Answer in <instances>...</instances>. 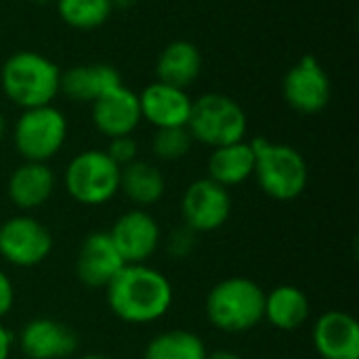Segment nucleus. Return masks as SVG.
Returning a JSON list of instances; mask_svg holds the SVG:
<instances>
[{
  "instance_id": "16",
  "label": "nucleus",
  "mask_w": 359,
  "mask_h": 359,
  "mask_svg": "<svg viewBox=\"0 0 359 359\" xmlns=\"http://www.w3.org/2000/svg\"><path fill=\"white\" fill-rule=\"evenodd\" d=\"M311 334L322 359H359V324L351 313L337 309L322 313Z\"/></svg>"
},
{
  "instance_id": "22",
  "label": "nucleus",
  "mask_w": 359,
  "mask_h": 359,
  "mask_svg": "<svg viewBox=\"0 0 359 359\" xmlns=\"http://www.w3.org/2000/svg\"><path fill=\"white\" fill-rule=\"evenodd\" d=\"M120 191L137 206H151L162 200L166 181L156 164L135 160L120 168Z\"/></svg>"
},
{
  "instance_id": "29",
  "label": "nucleus",
  "mask_w": 359,
  "mask_h": 359,
  "mask_svg": "<svg viewBox=\"0 0 359 359\" xmlns=\"http://www.w3.org/2000/svg\"><path fill=\"white\" fill-rule=\"evenodd\" d=\"M11 349H13V334L0 322V359L11 358Z\"/></svg>"
},
{
  "instance_id": "21",
  "label": "nucleus",
  "mask_w": 359,
  "mask_h": 359,
  "mask_svg": "<svg viewBox=\"0 0 359 359\" xmlns=\"http://www.w3.org/2000/svg\"><path fill=\"white\" fill-rule=\"evenodd\" d=\"M208 179L225 189L242 185L255 175V149L250 141H238L215 147L208 158Z\"/></svg>"
},
{
  "instance_id": "19",
  "label": "nucleus",
  "mask_w": 359,
  "mask_h": 359,
  "mask_svg": "<svg viewBox=\"0 0 359 359\" xmlns=\"http://www.w3.org/2000/svg\"><path fill=\"white\" fill-rule=\"evenodd\" d=\"M202 72V53L189 40H172L168 42L156 61V76L158 82L189 88Z\"/></svg>"
},
{
  "instance_id": "10",
  "label": "nucleus",
  "mask_w": 359,
  "mask_h": 359,
  "mask_svg": "<svg viewBox=\"0 0 359 359\" xmlns=\"http://www.w3.org/2000/svg\"><path fill=\"white\" fill-rule=\"evenodd\" d=\"M231 215V196L229 191L206 179L194 181L181 198V217L183 225L196 233H210L221 229Z\"/></svg>"
},
{
  "instance_id": "5",
  "label": "nucleus",
  "mask_w": 359,
  "mask_h": 359,
  "mask_svg": "<svg viewBox=\"0 0 359 359\" xmlns=\"http://www.w3.org/2000/svg\"><path fill=\"white\" fill-rule=\"evenodd\" d=\"M187 130L194 141L215 149L244 141L248 116L236 99L221 93H206L194 99Z\"/></svg>"
},
{
  "instance_id": "1",
  "label": "nucleus",
  "mask_w": 359,
  "mask_h": 359,
  "mask_svg": "<svg viewBox=\"0 0 359 359\" xmlns=\"http://www.w3.org/2000/svg\"><path fill=\"white\" fill-rule=\"evenodd\" d=\"M107 305L126 324H151L162 320L172 307V284L147 263L124 265L105 286Z\"/></svg>"
},
{
  "instance_id": "11",
  "label": "nucleus",
  "mask_w": 359,
  "mask_h": 359,
  "mask_svg": "<svg viewBox=\"0 0 359 359\" xmlns=\"http://www.w3.org/2000/svg\"><path fill=\"white\" fill-rule=\"evenodd\" d=\"M109 238L126 265L147 263V259L158 250L160 225L149 212L135 208L118 217Z\"/></svg>"
},
{
  "instance_id": "17",
  "label": "nucleus",
  "mask_w": 359,
  "mask_h": 359,
  "mask_svg": "<svg viewBox=\"0 0 359 359\" xmlns=\"http://www.w3.org/2000/svg\"><path fill=\"white\" fill-rule=\"evenodd\" d=\"M122 86L120 72L109 63H86L74 65L61 72L59 93L76 103H93L101 95Z\"/></svg>"
},
{
  "instance_id": "33",
  "label": "nucleus",
  "mask_w": 359,
  "mask_h": 359,
  "mask_svg": "<svg viewBox=\"0 0 359 359\" xmlns=\"http://www.w3.org/2000/svg\"><path fill=\"white\" fill-rule=\"evenodd\" d=\"M4 133H6V118H4L2 111H0V139L4 137Z\"/></svg>"
},
{
  "instance_id": "13",
  "label": "nucleus",
  "mask_w": 359,
  "mask_h": 359,
  "mask_svg": "<svg viewBox=\"0 0 359 359\" xmlns=\"http://www.w3.org/2000/svg\"><path fill=\"white\" fill-rule=\"evenodd\" d=\"M19 349L27 359H67L78 349V337L63 322L36 318L23 326Z\"/></svg>"
},
{
  "instance_id": "9",
  "label": "nucleus",
  "mask_w": 359,
  "mask_h": 359,
  "mask_svg": "<svg viewBox=\"0 0 359 359\" xmlns=\"http://www.w3.org/2000/svg\"><path fill=\"white\" fill-rule=\"evenodd\" d=\"M284 101L299 114L313 116L330 103L332 86L324 65L313 57H301L282 80Z\"/></svg>"
},
{
  "instance_id": "18",
  "label": "nucleus",
  "mask_w": 359,
  "mask_h": 359,
  "mask_svg": "<svg viewBox=\"0 0 359 359\" xmlns=\"http://www.w3.org/2000/svg\"><path fill=\"white\" fill-rule=\"evenodd\" d=\"M11 202L21 210H36L48 202L55 191V172L44 162H23L6 185Z\"/></svg>"
},
{
  "instance_id": "12",
  "label": "nucleus",
  "mask_w": 359,
  "mask_h": 359,
  "mask_svg": "<svg viewBox=\"0 0 359 359\" xmlns=\"http://www.w3.org/2000/svg\"><path fill=\"white\" fill-rule=\"evenodd\" d=\"M93 124L107 139L128 137L141 124L139 95L128 86H118L90 103Z\"/></svg>"
},
{
  "instance_id": "24",
  "label": "nucleus",
  "mask_w": 359,
  "mask_h": 359,
  "mask_svg": "<svg viewBox=\"0 0 359 359\" xmlns=\"http://www.w3.org/2000/svg\"><path fill=\"white\" fill-rule=\"evenodd\" d=\"M55 4L61 21L80 32L101 27L114 11L111 0H55Z\"/></svg>"
},
{
  "instance_id": "26",
  "label": "nucleus",
  "mask_w": 359,
  "mask_h": 359,
  "mask_svg": "<svg viewBox=\"0 0 359 359\" xmlns=\"http://www.w3.org/2000/svg\"><path fill=\"white\" fill-rule=\"evenodd\" d=\"M196 231H191L189 227L181 225L177 227L175 231H170L168 240H166V252L172 257V259H187L194 248H196Z\"/></svg>"
},
{
  "instance_id": "4",
  "label": "nucleus",
  "mask_w": 359,
  "mask_h": 359,
  "mask_svg": "<svg viewBox=\"0 0 359 359\" xmlns=\"http://www.w3.org/2000/svg\"><path fill=\"white\" fill-rule=\"evenodd\" d=\"M265 290L250 278L233 276L212 286L206 297L208 322L229 334H242L263 322Z\"/></svg>"
},
{
  "instance_id": "14",
  "label": "nucleus",
  "mask_w": 359,
  "mask_h": 359,
  "mask_svg": "<svg viewBox=\"0 0 359 359\" xmlns=\"http://www.w3.org/2000/svg\"><path fill=\"white\" fill-rule=\"evenodd\" d=\"M124 265L126 263L122 261L109 233L95 231L84 238L78 250L76 273L78 280L88 288H105Z\"/></svg>"
},
{
  "instance_id": "20",
  "label": "nucleus",
  "mask_w": 359,
  "mask_h": 359,
  "mask_svg": "<svg viewBox=\"0 0 359 359\" xmlns=\"http://www.w3.org/2000/svg\"><path fill=\"white\" fill-rule=\"evenodd\" d=\"M309 313H311L309 299L297 286L282 284V286H276L273 290L265 292L263 320H267L276 330L294 332L307 324Z\"/></svg>"
},
{
  "instance_id": "34",
  "label": "nucleus",
  "mask_w": 359,
  "mask_h": 359,
  "mask_svg": "<svg viewBox=\"0 0 359 359\" xmlns=\"http://www.w3.org/2000/svg\"><path fill=\"white\" fill-rule=\"evenodd\" d=\"M32 2H36V4H48V2H55V0H32Z\"/></svg>"
},
{
  "instance_id": "30",
  "label": "nucleus",
  "mask_w": 359,
  "mask_h": 359,
  "mask_svg": "<svg viewBox=\"0 0 359 359\" xmlns=\"http://www.w3.org/2000/svg\"><path fill=\"white\" fill-rule=\"evenodd\" d=\"M206 359H242V355H238V353H233V351H225V349H221V351L208 353V358Z\"/></svg>"
},
{
  "instance_id": "23",
  "label": "nucleus",
  "mask_w": 359,
  "mask_h": 359,
  "mask_svg": "<svg viewBox=\"0 0 359 359\" xmlns=\"http://www.w3.org/2000/svg\"><path fill=\"white\" fill-rule=\"evenodd\" d=\"M208 349L204 341L189 330H168L156 334L147 347L143 359H206Z\"/></svg>"
},
{
  "instance_id": "2",
  "label": "nucleus",
  "mask_w": 359,
  "mask_h": 359,
  "mask_svg": "<svg viewBox=\"0 0 359 359\" xmlns=\"http://www.w3.org/2000/svg\"><path fill=\"white\" fill-rule=\"evenodd\" d=\"M61 69L36 50L13 53L0 69V86L11 103L21 109L50 105L59 95Z\"/></svg>"
},
{
  "instance_id": "7",
  "label": "nucleus",
  "mask_w": 359,
  "mask_h": 359,
  "mask_svg": "<svg viewBox=\"0 0 359 359\" xmlns=\"http://www.w3.org/2000/svg\"><path fill=\"white\" fill-rule=\"evenodd\" d=\"M67 139V118L53 103L23 109L13 126V145L25 162H48Z\"/></svg>"
},
{
  "instance_id": "6",
  "label": "nucleus",
  "mask_w": 359,
  "mask_h": 359,
  "mask_svg": "<svg viewBox=\"0 0 359 359\" xmlns=\"http://www.w3.org/2000/svg\"><path fill=\"white\" fill-rule=\"evenodd\" d=\"M63 185L78 204L101 206L120 191V166L114 164L105 149H84L65 166Z\"/></svg>"
},
{
  "instance_id": "25",
  "label": "nucleus",
  "mask_w": 359,
  "mask_h": 359,
  "mask_svg": "<svg viewBox=\"0 0 359 359\" xmlns=\"http://www.w3.org/2000/svg\"><path fill=\"white\" fill-rule=\"evenodd\" d=\"M194 145V139L187 130V126H175V128H156V135L151 139V151L162 162H177L189 154Z\"/></svg>"
},
{
  "instance_id": "27",
  "label": "nucleus",
  "mask_w": 359,
  "mask_h": 359,
  "mask_svg": "<svg viewBox=\"0 0 359 359\" xmlns=\"http://www.w3.org/2000/svg\"><path fill=\"white\" fill-rule=\"evenodd\" d=\"M105 154L114 160V164H118L120 168L128 166L130 162L139 160V147H137V141L128 135V137H116V139H109V145L105 149Z\"/></svg>"
},
{
  "instance_id": "31",
  "label": "nucleus",
  "mask_w": 359,
  "mask_h": 359,
  "mask_svg": "<svg viewBox=\"0 0 359 359\" xmlns=\"http://www.w3.org/2000/svg\"><path fill=\"white\" fill-rule=\"evenodd\" d=\"M139 0H111L114 8H133Z\"/></svg>"
},
{
  "instance_id": "3",
  "label": "nucleus",
  "mask_w": 359,
  "mask_h": 359,
  "mask_svg": "<svg viewBox=\"0 0 359 359\" xmlns=\"http://www.w3.org/2000/svg\"><path fill=\"white\" fill-rule=\"evenodd\" d=\"M255 149V179L265 196L278 202L297 200L309 183V166L303 154L286 143H273L265 137L250 141Z\"/></svg>"
},
{
  "instance_id": "28",
  "label": "nucleus",
  "mask_w": 359,
  "mask_h": 359,
  "mask_svg": "<svg viewBox=\"0 0 359 359\" xmlns=\"http://www.w3.org/2000/svg\"><path fill=\"white\" fill-rule=\"evenodd\" d=\"M13 305H15V288H13V282L0 269V320L11 313Z\"/></svg>"
},
{
  "instance_id": "32",
  "label": "nucleus",
  "mask_w": 359,
  "mask_h": 359,
  "mask_svg": "<svg viewBox=\"0 0 359 359\" xmlns=\"http://www.w3.org/2000/svg\"><path fill=\"white\" fill-rule=\"evenodd\" d=\"M78 359H111V358H107V355H103V353H86V355H80Z\"/></svg>"
},
{
  "instance_id": "8",
  "label": "nucleus",
  "mask_w": 359,
  "mask_h": 359,
  "mask_svg": "<svg viewBox=\"0 0 359 359\" xmlns=\"http://www.w3.org/2000/svg\"><path fill=\"white\" fill-rule=\"evenodd\" d=\"M53 250V233L38 219L19 215L0 223V257L15 267H36Z\"/></svg>"
},
{
  "instance_id": "15",
  "label": "nucleus",
  "mask_w": 359,
  "mask_h": 359,
  "mask_svg": "<svg viewBox=\"0 0 359 359\" xmlns=\"http://www.w3.org/2000/svg\"><path fill=\"white\" fill-rule=\"evenodd\" d=\"M194 99L185 88H177L164 82L147 84L139 95L141 118L156 128L187 126Z\"/></svg>"
}]
</instances>
